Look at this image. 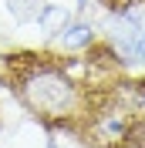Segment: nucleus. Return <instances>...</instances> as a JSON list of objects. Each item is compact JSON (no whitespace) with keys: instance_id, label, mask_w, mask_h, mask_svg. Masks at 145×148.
Here are the masks:
<instances>
[{"instance_id":"nucleus-6","label":"nucleus","mask_w":145,"mask_h":148,"mask_svg":"<svg viewBox=\"0 0 145 148\" xmlns=\"http://www.w3.org/2000/svg\"><path fill=\"white\" fill-rule=\"evenodd\" d=\"M44 148H68V145H61L57 138H47V141H44Z\"/></svg>"},{"instance_id":"nucleus-3","label":"nucleus","mask_w":145,"mask_h":148,"mask_svg":"<svg viewBox=\"0 0 145 148\" xmlns=\"http://www.w3.org/2000/svg\"><path fill=\"white\" fill-rule=\"evenodd\" d=\"M74 17V10H68L64 3H54V0H44V7H41V14H37V20H34V27L41 30V34L51 40V37L57 34V30L68 24V20Z\"/></svg>"},{"instance_id":"nucleus-1","label":"nucleus","mask_w":145,"mask_h":148,"mask_svg":"<svg viewBox=\"0 0 145 148\" xmlns=\"http://www.w3.org/2000/svg\"><path fill=\"white\" fill-rule=\"evenodd\" d=\"M10 91L41 125L51 121H88L95 111V84H81L57 54H7Z\"/></svg>"},{"instance_id":"nucleus-5","label":"nucleus","mask_w":145,"mask_h":148,"mask_svg":"<svg viewBox=\"0 0 145 148\" xmlns=\"http://www.w3.org/2000/svg\"><path fill=\"white\" fill-rule=\"evenodd\" d=\"M132 67H145V24L135 30V40H132Z\"/></svg>"},{"instance_id":"nucleus-4","label":"nucleus","mask_w":145,"mask_h":148,"mask_svg":"<svg viewBox=\"0 0 145 148\" xmlns=\"http://www.w3.org/2000/svg\"><path fill=\"white\" fill-rule=\"evenodd\" d=\"M41 7H44V0H3V10L17 27H30L41 14Z\"/></svg>"},{"instance_id":"nucleus-2","label":"nucleus","mask_w":145,"mask_h":148,"mask_svg":"<svg viewBox=\"0 0 145 148\" xmlns=\"http://www.w3.org/2000/svg\"><path fill=\"white\" fill-rule=\"evenodd\" d=\"M98 37H101V30H98L95 20L84 17V14H74V17L51 37V44H54V51H61V54H84Z\"/></svg>"},{"instance_id":"nucleus-7","label":"nucleus","mask_w":145,"mask_h":148,"mask_svg":"<svg viewBox=\"0 0 145 148\" xmlns=\"http://www.w3.org/2000/svg\"><path fill=\"white\" fill-rule=\"evenodd\" d=\"M3 125H7V121H3V114H0V128H3Z\"/></svg>"}]
</instances>
